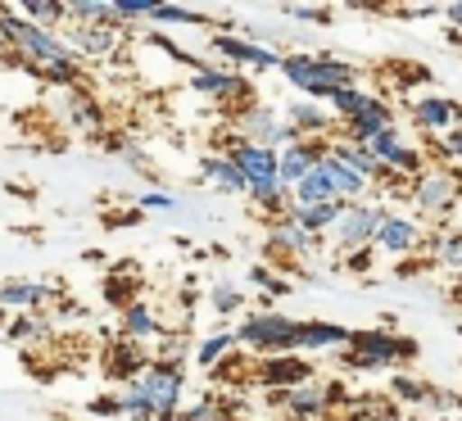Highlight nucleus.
Listing matches in <instances>:
<instances>
[{
	"label": "nucleus",
	"mask_w": 462,
	"mask_h": 421,
	"mask_svg": "<svg viewBox=\"0 0 462 421\" xmlns=\"http://www.w3.org/2000/svg\"><path fill=\"white\" fill-rule=\"evenodd\" d=\"M282 118H286V127L300 136V141H322L327 132H331V109L327 105H318V100H295V105H286L282 109Z\"/></svg>",
	"instance_id": "22"
},
{
	"label": "nucleus",
	"mask_w": 462,
	"mask_h": 421,
	"mask_svg": "<svg viewBox=\"0 0 462 421\" xmlns=\"http://www.w3.org/2000/svg\"><path fill=\"white\" fill-rule=\"evenodd\" d=\"M457 118H462V105H457L453 96L426 91V96L412 100V123H417L421 132H430V136H448V132L457 127Z\"/></svg>",
	"instance_id": "15"
},
{
	"label": "nucleus",
	"mask_w": 462,
	"mask_h": 421,
	"mask_svg": "<svg viewBox=\"0 0 462 421\" xmlns=\"http://www.w3.org/2000/svg\"><path fill=\"white\" fill-rule=\"evenodd\" d=\"M150 41H154V46H159V50H163L168 59H177V64H186V69H195V73L204 69V59H199V55H190V50H181L177 41H168V37H159V32H154Z\"/></svg>",
	"instance_id": "41"
},
{
	"label": "nucleus",
	"mask_w": 462,
	"mask_h": 421,
	"mask_svg": "<svg viewBox=\"0 0 462 421\" xmlns=\"http://www.w3.org/2000/svg\"><path fill=\"white\" fill-rule=\"evenodd\" d=\"M69 23H109L114 28V5H105V0H73Z\"/></svg>",
	"instance_id": "38"
},
{
	"label": "nucleus",
	"mask_w": 462,
	"mask_h": 421,
	"mask_svg": "<svg viewBox=\"0 0 462 421\" xmlns=\"http://www.w3.org/2000/svg\"><path fill=\"white\" fill-rule=\"evenodd\" d=\"M327 154H331V141H295V145H286L282 150V186L295 190L313 168L327 163Z\"/></svg>",
	"instance_id": "16"
},
{
	"label": "nucleus",
	"mask_w": 462,
	"mask_h": 421,
	"mask_svg": "<svg viewBox=\"0 0 462 421\" xmlns=\"http://www.w3.org/2000/svg\"><path fill=\"white\" fill-rule=\"evenodd\" d=\"M46 335H51V322L37 317V313L10 317V326H5V340H14V344H37V340H46Z\"/></svg>",
	"instance_id": "34"
},
{
	"label": "nucleus",
	"mask_w": 462,
	"mask_h": 421,
	"mask_svg": "<svg viewBox=\"0 0 462 421\" xmlns=\"http://www.w3.org/2000/svg\"><path fill=\"white\" fill-rule=\"evenodd\" d=\"M87 412L109 421V416H123V403H118V394H100V398H91V403H87Z\"/></svg>",
	"instance_id": "45"
},
{
	"label": "nucleus",
	"mask_w": 462,
	"mask_h": 421,
	"mask_svg": "<svg viewBox=\"0 0 462 421\" xmlns=\"http://www.w3.org/2000/svg\"><path fill=\"white\" fill-rule=\"evenodd\" d=\"M444 14H448V23H453V28H457V32H462V5H448V10H444Z\"/></svg>",
	"instance_id": "48"
},
{
	"label": "nucleus",
	"mask_w": 462,
	"mask_h": 421,
	"mask_svg": "<svg viewBox=\"0 0 462 421\" xmlns=\"http://www.w3.org/2000/svg\"><path fill=\"white\" fill-rule=\"evenodd\" d=\"M64 123L73 127V132H100V123H105V109L87 96V91H69L64 96Z\"/></svg>",
	"instance_id": "29"
},
{
	"label": "nucleus",
	"mask_w": 462,
	"mask_h": 421,
	"mask_svg": "<svg viewBox=\"0 0 462 421\" xmlns=\"http://www.w3.org/2000/svg\"><path fill=\"white\" fill-rule=\"evenodd\" d=\"M60 290L51 286V281H28V277H10L5 286H0V308L5 313H37V308H46L51 299H55Z\"/></svg>",
	"instance_id": "19"
},
{
	"label": "nucleus",
	"mask_w": 462,
	"mask_h": 421,
	"mask_svg": "<svg viewBox=\"0 0 462 421\" xmlns=\"http://www.w3.org/2000/svg\"><path fill=\"white\" fill-rule=\"evenodd\" d=\"M236 344L263 353V358H282V353H300V322L286 313H250L236 326Z\"/></svg>",
	"instance_id": "4"
},
{
	"label": "nucleus",
	"mask_w": 462,
	"mask_h": 421,
	"mask_svg": "<svg viewBox=\"0 0 462 421\" xmlns=\"http://www.w3.org/2000/svg\"><path fill=\"white\" fill-rule=\"evenodd\" d=\"M226 154L241 163V172H245L250 190L282 181V150H268V145H250V141H241V136H226Z\"/></svg>",
	"instance_id": "11"
},
{
	"label": "nucleus",
	"mask_w": 462,
	"mask_h": 421,
	"mask_svg": "<svg viewBox=\"0 0 462 421\" xmlns=\"http://www.w3.org/2000/svg\"><path fill=\"white\" fill-rule=\"evenodd\" d=\"M439 421H462V412H457V416H439Z\"/></svg>",
	"instance_id": "50"
},
{
	"label": "nucleus",
	"mask_w": 462,
	"mask_h": 421,
	"mask_svg": "<svg viewBox=\"0 0 462 421\" xmlns=\"http://www.w3.org/2000/svg\"><path fill=\"white\" fill-rule=\"evenodd\" d=\"M282 78H286L300 96H309V100L322 105V100H331L336 91H354V87H358V64L336 59V55H327V50H295V55H286Z\"/></svg>",
	"instance_id": "2"
},
{
	"label": "nucleus",
	"mask_w": 462,
	"mask_h": 421,
	"mask_svg": "<svg viewBox=\"0 0 462 421\" xmlns=\"http://www.w3.org/2000/svg\"><path fill=\"white\" fill-rule=\"evenodd\" d=\"M5 326H10V313H5V308H0V335H5Z\"/></svg>",
	"instance_id": "49"
},
{
	"label": "nucleus",
	"mask_w": 462,
	"mask_h": 421,
	"mask_svg": "<svg viewBox=\"0 0 462 421\" xmlns=\"http://www.w3.org/2000/svg\"><path fill=\"white\" fill-rule=\"evenodd\" d=\"M190 87L199 96H208L213 105H236L250 100V78L241 69H226V64H204L199 73H190Z\"/></svg>",
	"instance_id": "10"
},
{
	"label": "nucleus",
	"mask_w": 462,
	"mask_h": 421,
	"mask_svg": "<svg viewBox=\"0 0 462 421\" xmlns=\"http://www.w3.org/2000/svg\"><path fill=\"white\" fill-rule=\"evenodd\" d=\"M390 127H394V105H385L381 96H372V100H367V109L345 127V136H349V141H358V145H372V141H376L381 132H390Z\"/></svg>",
	"instance_id": "23"
},
{
	"label": "nucleus",
	"mask_w": 462,
	"mask_h": 421,
	"mask_svg": "<svg viewBox=\"0 0 462 421\" xmlns=\"http://www.w3.org/2000/svg\"><path fill=\"white\" fill-rule=\"evenodd\" d=\"M181 199L172 195V190H145L141 199H136V214H163V208H177Z\"/></svg>",
	"instance_id": "39"
},
{
	"label": "nucleus",
	"mask_w": 462,
	"mask_h": 421,
	"mask_svg": "<svg viewBox=\"0 0 462 421\" xmlns=\"http://www.w3.org/2000/svg\"><path fill=\"white\" fill-rule=\"evenodd\" d=\"M231 344H236V331H213L208 340H199V344H195V362L213 371V367H222V362H226Z\"/></svg>",
	"instance_id": "33"
},
{
	"label": "nucleus",
	"mask_w": 462,
	"mask_h": 421,
	"mask_svg": "<svg viewBox=\"0 0 462 421\" xmlns=\"http://www.w3.org/2000/svg\"><path fill=\"white\" fill-rule=\"evenodd\" d=\"M0 41L14 50V59H19L28 73L46 78L51 87L73 91V87L82 82V59L69 50V41H64L60 32H51V28L28 23L14 5H10V10H0Z\"/></svg>",
	"instance_id": "1"
},
{
	"label": "nucleus",
	"mask_w": 462,
	"mask_h": 421,
	"mask_svg": "<svg viewBox=\"0 0 462 421\" xmlns=\"http://www.w3.org/2000/svg\"><path fill=\"white\" fill-rule=\"evenodd\" d=\"M118 331H123V340H132V344H141V349H150V344H163L172 331L159 322V313L145 304V299H136L127 313H118Z\"/></svg>",
	"instance_id": "18"
},
{
	"label": "nucleus",
	"mask_w": 462,
	"mask_h": 421,
	"mask_svg": "<svg viewBox=\"0 0 462 421\" xmlns=\"http://www.w3.org/2000/svg\"><path fill=\"white\" fill-rule=\"evenodd\" d=\"M376 250L385 254V259H408V254H417L421 250V223H412L408 214H385V227H381V236H376Z\"/></svg>",
	"instance_id": "17"
},
{
	"label": "nucleus",
	"mask_w": 462,
	"mask_h": 421,
	"mask_svg": "<svg viewBox=\"0 0 462 421\" xmlns=\"http://www.w3.org/2000/svg\"><path fill=\"white\" fill-rule=\"evenodd\" d=\"M385 214L390 208L385 204H376V199H363V204H345V214H340V223H336V250L345 254V259H354V254H363V250H376V236H381V227H385Z\"/></svg>",
	"instance_id": "6"
},
{
	"label": "nucleus",
	"mask_w": 462,
	"mask_h": 421,
	"mask_svg": "<svg viewBox=\"0 0 462 421\" xmlns=\"http://www.w3.org/2000/svg\"><path fill=\"white\" fill-rule=\"evenodd\" d=\"M408 195H412V208H417L421 218H444L448 208L462 199V172L453 163H426L412 177Z\"/></svg>",
	"instance_id": "5"
},
{
	"label": "nucleus",
	"mask_w": 462,
	"mask_h": 421,
	"mask_svg": "<svg viewBox=\"0 0 462 421\" xmlns=\"http://www.w3.org/2000/svg\"><path fill=\"white\" fill-rule=\"evenodd\" d=\"M254 376H259L263 389L286 394V389H295V385H309V380H313V367H309L304 358H295V353H282V358H263Z\"/></svg>",
	"instance_id": "20"
},
{
	"label": "nucleus",
	"mask_w": 462,
	"mask_h": 421,
	"mask_svg": "<svg viewBox=\"0 0 462 421\" xmlns=\"http://www.w3.org/2000/svg\"><path fill=\"white\" fill-rule=\"evenodd\" d=\"M291 204H340V199H336V186H331V177H327V168H313V172L291 190Z\"/></svg>",
	"instance_id": "30"
},
{
	"label": "nucleus",
	"mask_w": 462,
	"mask_h": 421,
	"mask_svg": "<svg viewBox=\"0 0 462 421\" xmlns=\"http://www.w3.org/2000/svg\"><path fill=\"white\" fill-rule=\"evenodd\" d=\"M435 259H439L448 272H462V232H457V236H444V241L435 245Z\"/></svg>",
	"instance_id": "40"
},
{
	"label": "nucleus",
	"mask_w": 462,
	"mask_h": 421,
	"mask_svg": "<svg viewBox=\"0 0 462 421\" xmlns=\"http://www.w3.org/2000/svg\"><path fill=\"white\" fill-rule=\"evenodd\" d=\"M208 50H213L226 69H250V73H282V64H286L282 50L254 46V41H245V37H236V32H217V37H208Z\"/></svg>",
	"instance_id": "9"
},
{
	"label": "nucleus",
	"mask_w": 462,
	"mask_h": 421,
	"mask_svg": "<svg viewBox=\"0 0 462 421\" xmlns=\"http://www.w3.org/2000/svg\"><path fill=\"white\" fill-rule=\"evenodd\" d=\"M376 159H381V168L390 172V177H417L421 168H426V159H421V150L399 132V127H390V132H381L372 145H367Z\"/></svg>",
	"instance_id": "12"
},
{
	"label": "nucleus",
	"mask_w": 462,
	"mask_h": 421,
	"mask_svg": "<svg viewBox=\"0 0 462 421\" xmlns=\"http://www.w3.org/2000/svg\"><path fill=\"white\" fill-rule=\"evenodd\" d=\"M354 331L340 322H300V353L309 349H349Z\"/></svg>",
	"instance_id": "27"
},
{
	"label": "nucleus",
	"mask_w": 462,
	"mask_h": 421,
	"mask_svg": "<svg viewBox=\"0 0 462 421\" xmlns=\"http://www.w3.org/2000/svg\"><path fill=\"white\" fill-rule=\"evenodd\" d=\"M64 41L78 59H109L118 46H123V28H109V23H69L64 28Z\"/></svg>",
	"instance_id": "13"
},
{
	"label": "nucleus",
	"mask_w": 462,
	"mask_h": 421,
	"mask_svg": "<svg viewBox=\"0 0 462 421\" xmlns=\"http://www.w3.org/2000/svg\"><path fill=\"white\" fill-rule=\"evenodd\" d=\"M367 100H372V96H367L363 87H354V91H336V96H331L327 105H331V114H336V118H340V123L349 127V123H354V118H358V114L367 109Z\"/></svg>",
	"instance_id": "36"
},
{
	"label": "nucleus",
	"mask_w": 462,
	"mask_h": 421,
	"mask_svg": "<svg viewBox=\"0 0 462 421\" xmlns=\"http://www.w3.org/2000/svg\"><path fill=\"white\" fill-rule=\"evenodd\" d=\"M439 150H444V159H448L453 168H462V118H457V127L444 136V145H439Z\"/></svg>",
	"instance_id": "47"
},
{
	"label": "nucleus",
	"mask_w": 462,
	"mask_h": 421,
	"mask_svg": "<svg viewBox=\"0 0 462 421\" xmlns=\"http://www.w3.org/2000/svg\"><path fill=\"white\" fill-rule=\"evenodd\" d=\"M132 389L145 398V407L154 412V421H177V416H181V398H186L181 362L154 358V362L141 371V380H132Z\"/></svg>",
	"instance_id": "3"
},
{
	"label": "nucleus",
	"mask_w": 462,
	"mask_h": 421,
	"mask_svg": "<svg viewBox=\"0 0 462 421\" xmlns=\"http://www.w3.org/2000/svg\"><path fill=\"white\" fill-rule=\"evenodd\" d=\"M408 358H417V344L394 331H354V344L345 349L349 367H394Z\"/></svg>",
	"instance_id": "7"
},
{
	"label": "nucleus",
	"mask_w": 462,
	"mask_h": 421,
	"mask_svg": "<svg viewBox=\"0 0 462 421\" xmlns=\"http://www.w3.org/2000/svg\"><path fill=\"white\" fill-rule=\"evenodd\" d=\"M282 14L286 19H300V23H331V10H313V5H286Z\"/></svg>",
	"instance_id": "44"
},
{
	"label": "nucleus",
	"mask_w": 462,
	"mask_h": 421,
	"mask_svg": "<svg viewBox=\"0 0 462 421\" xmlns=\"http://www.w3.org/2000/svg\"><path fill=\"white\" fill-rule=\"evenodd\" d=\"M250 281H254V286H263V290H273V295H286V290H291V286H286L282 277H273L263 263H259V268H250Z\"/></svg>",
	"instance_id": "46"
},
{
	"label": "nucleus",
	"mask_w": 462,
	"mask_h": 421,
	"mask_svg": "<svg viewBox=\"0 0 462 421\" xmlns=\"http://www.w3.org/2000/svg\"><path fill=\"white\" fill-rule=\"evenodd\" d=\"M426 385H417V380H408V376H394V398H403V403H426Z\"/></svg>",
	"instance_id": "43"
},
{
	"label": "nucleus",
	"mask_w": 462,
	"mask_h": 421,
	"mask_svg": "<svg viewBox=\"0 0 462 421\" xmlns=\"http://www.w3.org/2000/svg\"><path fill=\"white\" fill-rule=\"evenodd\" d=\"M150 23H177V28H204V23H213V14H204V10H190V5H154V14H150Z\"/></svg>",
	"instance_id": "35"
},
{
	"label": "nucleus",
	"mask_w": 462,
	"mask_h": 421,
	"mask_svg": "<svg viewBox=\"0 0 462 421\" xmlns=\"http://www.w3.org/2000/svg\"><path fill=\"white\" fill-rule=\"evenodd\" d=\"M336 385H322V380H309V385H295V389H286L282 394V403H286V416L291 421H322L331 407H336Z\"/></svg>",
	"instance_id": "14"
},
{
	"label": "nucleus",
	"mask_w": 462,
	"mask_h": 421,
	"mask_svg": "<svg viewBox=\"0 0 462 421\" xmlns=\"http://www.w3.org/2000/svg\"><path fill=\"white\" fill-rule=\"evenodd\" d=\"M286 214H291L309 236H327V232H336V223H340V214H345V204H291Z\"/></svg>",
	"instance_id": "28"
},
{
	"label": "nucleus",
	"mask_w": 462,
	"mask_h": 421,
	"mask_svg": "<svg viewBox=\"0 0 462 421\" xmlns=\"http://www.w3.org/2000/svg\"><path fill=\"white\" fill-rule=\"evenodd\" d=\"M105 299H109L118 313H127V308L141 299V290H136V281H132L127 272H114V277H105Z\"/></svg>",
	"instance_id": "37"
},
{
	"label": "nucleus",
	"mask_w": 462,
	"mask_h": 421,
	"mask_svg": "<svg viewBox=\"0 0 462 421\" xmlns=\"http://www.w3.org/2000/svg\"><path fill=\"white\" fill-rule=\"evenodd\" d=\"M313 245H318V236H309L291 214H282L277 223H273V232H268V250L273 254H291V259H304V254H313Z\"/></svg>",
	"instance_id": "24"
},
{
	"label": "nucleus",
	"mask_w": 462,
	"mask_h": 421,
	"mask_svg": "<svg viewBox=\"0 0 462 421\" xmlns=\"http://www.w3.org/2000/svg\"><path fill=\"white\" fill-rule=\"evenodd\" d=\"M177 421H226V412H222L217 398H204V403H195V407H181Z\"/></svg>",
	"instance_id": "42"
},
{
	"label": "nucleus",
	"mask_w": 462,
	"mask_h": 421,
	"mask_svg": "<svg viewBox=\"0 0 462 421\" xmlns=\"http://www.w3.org/2000/svg\"><path fill=\"white\" fill-rule=\"evenodd\" d=\"M331 154H336V159H345L349 168H358V172H363V177H367L372 186H390V181H394V177H390V172L381 168V159H376V154H372L367 145H358V141H349V136H340V141H331Z\"/></svg>",
	"instance_id": "25"
},
{
	"label": "nucleus",
	"mask_w": 462,
	"mask_h": 421,
	"mask_svg": "<svg viewBox=\"0 0 462 421\" xmlns=\"http://www.w3.org/2000/svg\"><path fill=\"white\" fill-rule=\"evenodd\" d=\"M19 14L28 19V23H37V28H60V23H69V5H60V0H23L19 5Z\"/></svg>",
	"instance_id": "32"
},
{
	"label": "nucleus",
	"mask_w": 462,
	"mask_h": 421,
	"mask_svg": "<svg viewBox=\"0 0 462 421\" xmlns=\"http://www.w3.org/2000/svg\"><path fill=\"white\" fill-rule=\"evenodd\" d=\"M150 362H154V358H150L141 344H132V340H123V335H118V344L109 349V362H105V371H109L114 380L132 385V380H141V371H145Z\"/></svg>",
	"instance_id": "26"
},
{
	"label": "nucleus",
	"mask_w": 462,
	"mask_h": 421,
	"mask_svg": "<svg viewBox=\"0 0 462 421\" xmlns=\"http://www.w3.org/2000/svg\"><path fill=\"white\" fill-rule=\"evenodd\" d=\"M199 177H204L213 190H222V195H250V181H245L241 163L231 159L226 150H213V154H204V159H199Z\"/></svg>",
	"instance_id": "21"
},
{
	"label": "nucleus",
	"mask_w": 462,
	"mask_h": 421,
	"mask_svg": "<svg viewBox=\"0 0 462 421\" xmlns=\"http://www.w3.org/2000/svg\"><path fill=\"white\" fill-rule=\"evenodd\" d=\"M208 304H213L217 317H236V313L245 308V290L231 281V277H213V281H208Z\"/></svg>",
	"instance_id": "31"
},
{
	"label": "nucleus",
	"mask_w": 462,
	"mask_h": 421,
	"mask_svg": "<svg viewBox=\"0 0 462 421\" xmlns=\"http://www.w3.org/2000/svg\"><path fill=\"white\" fill-rule=\"evenodd\" d=\"M236 136L250 141V145H268V150H286V145L300 141L286 127V118H282L277 105H241L236 109Z\"/></svg>",
	"instance_id": "8"
}]
</instances>
